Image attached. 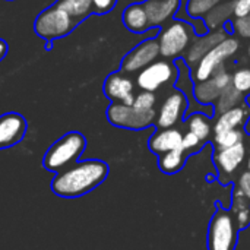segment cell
<instances>
[{
  "label": "cell",
  "instance_id": "6da1fadb",
  "mask_svg": "<svg viewBox=\"0 0 250 250\" xmlns=\"http://www.w3.org/2000/svg\"><path fill=\"white\" fill-rule=\"evenodd\" d=\"M108 164L101 160H85L54 176L51 190L60 198H79L98 188L108 176Z\"/></svg>",
  "mask_w": 250,
  "mask_h": 250
},
{
  "label": "cell",
  "instance_id": "7a4b0ae2",
  "mask_svg": "<svg viewBox=\"0 0 250 250\" xmlns=\"http://www.w3.org/2000/svg\"><path fill=\"white\" fill-rule=\"evenodd\" d=\"M85 148V136L81 132H69L47 149L42 158V167L51 173L59 174L76 164Z\"/></svg>",
  "mask_w": 250,
  "mask_h": 250
},
{
  "label": "cell",
  "instance_id": "3957f363",
  "mask_svg": "<svg viewBox=\"0 0 250 250\" xmlns=\"http://www.w3.org/2000/svg\"><path fill=\"white\" fill-rule=\"evenodd\" d=\"M78 22L63 10L57 3L44 9L34 22V29L38 37L51 42L53 40L63 38L70 34Z\"/></svg>",
  "mask_w": 250,
  "mask_h": 250
},
{
  "label": "cell",
  "instance_id": "277c9868",
  "mask_svg": "<svg viewBox=\"0 0 250 250\" xmlns=\"http://www.w3.org/2000/svg\"><path fill=\"white\" fill-rule=\"evenodd\" d=\"M239 229L230 211L217 205L208 227V250H236Z\"/></svg>",
  "mask_w": 250,
  "mask_h": 250
},
{
  "label": "cell",
  "instance_id": "5b68a950",
  "mask_svg": "<svg viewBox=\"0 0 250 250\" xmlns=\"http://www.w3.org/2000/svg\"><path fill=\"white\" fill-rule=\"evenodd\" d=\"M193 28L186 23L185 21H174L160 34V56L171 59L180 56L186 50H189L192 38H193Z\"/></svg>",
  "mask_w": 250,
  "mask_h": 250
},
{
  "label": "cell",
  "instance_id": "8992f818",
  "mask_svg": "<svg viewBox=\"0 0 250 250\" xmlns=\"http://www.w3.org/2000/svg\"><path fill=\"white\" fill-rule=\"evenodd\" d=\"M107 119L113 126L132 129V130H141L155 123L157 111L155 110L142 111V110L135 108L133 105L113 103L107 108Z\"/></svg>",
  "mask_w": 250,
  "mask_h": 250
},
{
  "label": "cell",
  "instance_id": "52a82bcc",
  "mask_svg": "<svg viewBox=\"0 0 250 250\" xmlns=\"http://www.w3.org/2000/svg\"><path fill=\"white\" fill-rule=\"evenodd\" d=\"M237 50H239V41L236 38L229 37L224 41H221L196 64L193 73V79L196 81V83L208 81L221 66H224L223 63L227 59H230L237 53Z\"/></svg>",
  "mask_w": 250,
  "mask_h": 250
},
{
  "label": "cell",
  "instance_id": "ba28073f",
  "mask_svg": "<svg viewBox=\"0 0 250 250\" xmlns=\"http://www.w3.org/2000/svg\"><path fill=\"white\" fill-rule=\"evenodd\" d=\"M177 69L167 60H155L138 73L136 83L142 91L155 92L176 79Z\"/></svg>",
  "mask_w": 250,
  "mask_h": 250
},
{
  "label": "cell",
  "instance_id": "9c48e42d",
  "mask_svg": "<svg viewBox=\"0 0 250 250\" xmlns=\"http://www.w3.org/2000/svg\"><path fill=\"white\" fill-rule=\"evenodd\" d=\"M160 56V44L157 40L149 38L142 41L138 47H135L130 53L126 54V57L122 62V70L123 72H141L151 63L157 60Z\"/></svg>",
  "mask_w": 250,
  "mask_h": 250
},
{
  "label": "cell",
  "instance_id": "30bf717a",
  "mask_svg": "<svg viewBox=\"0 0 250 250\" xmlns=\"http://www.w3.org/2000/svg\"><path fill=\"white\" fill-rule=\"evenodd\" d=\"M231 85V75L224 66H221L208 81L198 82L195 85L193 94L201 104H211L220 98L224 89Z\"/></svg>",
  "mask_w": 250,
  "mask_h": 250
},
{
  "label": "cell",
  "instance_id": "8fae6325",
  "mask_svg": "<svg viewBox=\"0 0 250 250\" xmlns=\"http://www.w3.org/2000/svg\"><path fill=\"white\" fill-rule=\"evenodd\" d=\"M26 119L15 111L0 116V149H7L18 145L26 135Z\"/></svg>",
  "mask_w": 250,
  "mask_h": 250
},
{
  "label": "cell",
  "instance_id": "7c38bea8",
  "mask_svg": "<svg viewBox=\"0 0 250 250\" xmlns=\"http://www.w3.org/2000/svg\"><path fill=\"white\" fill-rule=\"evenodd\" d=\"M186 108H188V100H186V95L182 91L170 94L164 100V103H163V105H161V108L158 111V116H157V120H155L157 126L160 129L173 127L174 125H177L183 119V116L186 113Z\"/></svg>",
  "mask_w": 250,
  "mask_h": 250
},
{
  "label": "cell",
  "instance_id": "4fadbf2b",
  "mask_svg": "<svg viewBox=\"0 0 250 250\" xmlns=\"http://www.w3.org/2000/svg\"><path fill=\"white\" fill-rule=\"evenodd\" d=\"M133 82L122 73H111L104 82V94L113 101L132 105L135 101Z\"/></svg>",
  "mask_w": 250,
  "mask_h": 250
},
{
  "label": "cell",
  "instance_id": "5bb4252c",
  "mask_svg": "<svg viewBox=\"0 0 250 250\" xmlns=\"http://www.w3.org/2000/svg\"><path fill=\"white\" fill-rule=\"evenodd\" d=\"M245 158H246V146L243 142L226 149H217L214 154V163L221 174V179L234 174L237 168L243 164Z\"/></svg>",
  "mask_w": 250,
  "mask_h": 250
},
{
  "label": "cell",
  "instance_id": "9a60e30c",
  "mask_svg": "<svg viewBox=\"0 0 250 250\" xmlns=\"http://www.w3.org/2000/svg\"><path fill=\"white\" fill-rule=\"evenodd\" d=\"M226 38H227L226 29H215V31L205 34L204 37H199L198 40L192 42V45L189 47L186 53V59H185L186 64L188 66L198 64L212 48H215Z\"/></svg>",
  "mask_w": 250,
  "mask_h": 250
},
{
  "label": "cell",
  "instance_id": "2e32d148",
  "mask_svg": "<svg viewBox=\"0 0 250 250\" xmlns=\"http://www.w3.org/2000/svg\"><path fill=\"white\" fill-rule=\"evenodd\" d=\"M180 6L182 0H146L144 7L148 15L149 26L164 25L179 12Z\"/></svg>",
  "mask_w": 250,
  "mask_h": 250
},
{
  "label": "cell",
  "instance_id": "e0dca14e",
  "mask_svg": "<svg viewBox=\"0 0 250 250\" xmlns=\"http://www.w3.org/2000/svg\"><path fill=\"white\" fill-rule=\"evenodd\" d=\"M182 141H183V133L179 129H174V127L160 129L151 136L148 146L152 154L160 157L173 149H177L182 145Z\"/></svg>",
  "mask_w": 250,
  "mask_h": 250
},
{
  "label": "cell",
  "instance_id": "ac0fdd59",
  "mask_svg": "<svg viewBox=\"0 0 250 250\" xmlns=\"http://www.w3.org/2000/svg\"><path fill=\"white\" fill-rule=\"evenodd\" d=\"M249 117V107L240 104V105L230 108V110L220 114V117L215 122L214 132L220 133V132H227V130H233V129H242V126L246 125Z\"/></svg>",
  "mask_w": 250,
  "mask_h": 250
},
{
  "label": "cell",
  "instance_id": "d6986e66",
  "mask_svg": "<svg viewBox=\"0 0 250 250\" xmlns=\"http://www.w3.org/2000/svg\"><path fill=\"white\" fill-rule=\"evenodd\" d=\"M123 23L125 26L135 32V34H142L149 28V21L148 15L145 12L144 3H133L127 6L123 12Z\"/></svg>",
  "mask_w": 250,
  "mask_h": 250
},
{
  "label": "cell",
  "instance_id": "ffe728a7",
  "mask_svg": "<svg viewBox=\"0 0 250 250\" xmlns=\"http://www.w3.org/2000/svg\"><path fill=\"white\" fill-rule=\"evenodd\" d=\"M188 160V151L182 148V145L177 149H173L167 154H163L158 157V167L166 174H176L179 173Z\"/></svg>",
  "mask_w": 250,
  "mask_h": 250
},
{
  "label": "cell",
  "instance_id": "44dd1931",
  "mask_svg": "<svg viewBox=\"0 0 250 250\" xmlns=\"http://www.w3.org/2000/svg\"><path fill=\"white\" fill-rule=\"evenodd\" d=\"M231 215L239 230H243L250 226V201L242 195L237 189L233 193V205H231Z\"/></svg>",
  "mask_w": 250,
  "mask_h": 250
},
{
  "label": "cell",
  "instance_id": "7402d4cb",
  "mask_svg": "<svg viewBox=\"0 0 250 250\" xmlns=\"http://www.w3.org/2000/svg\"><path fill=\"white\" fill-rule=\"evenodd\" d=\"M233 15V0L230 1H221L218 6H215L207 16H205V23L208 29H220Z\"/></svg>",
  "mask_w": 250,
  "mask_h": 250
},
{
  "label": "cell",
  "instance_id": "603a6c76",
  "mask_svg": "<svg viewBox=\"0 0 250 250\" xmlns=\"http://www.w3.org/2000/svg\"><path fill=\"white\" fill-rule=\"evenodd\" d=\"M186 127H188V132L198 136L202 142H207L212 132L209 119L202 113H193L192 116H189L186 120Z\"/></svg>",
  "mask_w": 250,
  "mask_h": 250
},
{
  "label": "cell",
  "instance_id": "cb8c5ba5",
  "mask_svg": "<svg viewBox=\"0 0 250 250\" xmlns=\"http://www.w3.org/2000/svg\"><path fill=\"white\" fill-rule=\"evenodd\" d=\"M57 4L75 21L83 19L92 12V0H59Z\"/></svg>",
  "mask_w": 250,
  "mask_h": 250
},
{
  "label": "cell",
  "instance_id": "d4e9b609",
  "mask_svg": "<svg viewBox=\"0 0 250 250\" xmlns=\"http://www.w3.org/2000/svg\"><path fill=\"white\" fill-rule=\"evenodd\" d=\"M243 139H245V132L242 129L220 132V133H215L214 136V146L215 149H226V148H230L243 142Z\"/></svg>",
  "mask_w": 250,
  "mask_h": 250
},
{
  "label": "cell",
  "instance_id": "484cf974",
  "mask_svg": "<svg viewBox=\"0 0 250 250\" xmlns=\"http://www.w3.org/2000/svg\"><path fill=\"white\" fill-rule=\"evenodd\" d=\"M242 101H243V94H240L233 85H230L220 95L218 103H217V110L220 113H224V111H227L230 108H234V107L240 105Z\"/></svg>",
  "mask_w": 250,
  "mask_h": 250
},
{
  "label": "cell",
  "instance_id": "4316f807",
  "mask_svg": "<svg viewBox=\"0 0 250 250\" xmlns=\"http://www.w3.org/2000/svg\"><path fill=\"white\" fill-rule=\"evenodd\" d=\"M223 0H188L186 10L190 18H204Z\"/></svg>",
  "mask_w": 250,
  "mask_h": 250
},
{
  "label": "cell",
  "instance_id": "83f0119b",
  "mask_svg": "<svg viewBox=\"0 0 250 250\" xmlns=\"http://www.w3.org/2000/svg\"><path fill=\"white\" fill-rule=\"evenodd\" d=\"M231 85L243 95L250 94V69L243 67L231 75Z\"/></svg>",
  "mask_w": 250,
  "mask_h": 250
},
{
  "label": "cell",
  "instance_id": "f1b7e54d",
  "mask_svg": "<svg viewBox=\"0 0 250 250\" xmlns=\"http://www.w3.org/2000/svg\"><path fill=\"white\" fill-rule=\"evenodd\" d=\"M155 101H157V97H155L154 92L142 91L141 94L135 95V101H133L132 105H133L135 108H138V110L149 111V110H154Z\"/></svg>",
  "mask_w": 250,
  "mask_h": 250
},
{
  "label": "cell",
  "instance_id": "f546056e",
  "mask_svg": "<svg viewBox=\"0 0 250 250\" xmlns=\"http://www.w3.org/2000/svg\"><path fill=\"white\" fill-rule=\"evenodd\" d=\"M202 141L198 138V136H195L193 133H190V132H188L186 135H183V141H182V148L183 149H186L188 151V154H195V152H198L201 148H202Z\"/></svg>",
  "mask_w": 250,
  "mask_h": 250
},
{
  "label": "cell",
  "instance_id": "4dcf8cb0",
  "mask_svg": "<svg viewBox=\"0 0 250 250\" xmlns=\"http://www.w3.org/2000/svg\"><path fill=\"white\" fill-rule=\"evenodd\" d=\"M233 29L243 38H250V15L245 18H236L233 22Z\"/></svg>",
  "mask_w": 250,
  "mask_h": 250
},
{
  "label": "cell",
  "instance_id": "1f68e13d",
  "mask_svg": "<svg viewBox=\"0 0 250 250\" xmlns=\"http://www.w3.org/2000/svg\"><path fill=\"white\" fill-rule=\"evenodd\" d=\"M233 15L236 18L250 15V0H233Z\"/></svg>",
  "mask_w": 250,
  "mask_h": 250
},
{
  "label": "cell",
  "instance_id": "d6a6232c",
  "mask_svg": "<svg viewBox=\"0 0 250 250\" xmlns=\"http://www.w3.org/2000/svg\"><path fill=\"white\" fill-rule=\"evenodd\" d=\"M237 190L250 201V170H246L245 173H242V176L237 182Z\"/></svg>",
  "mask_w": 250,
  "mask_h": 250
},
{
  "label": "cell",
  "instance_id": "836d02e7",
  "mask_svg": "<svg viewBox=\"0 0 250 250\" xmlns=\"http://www.w3.org/2000/svg\"><path fill=\"white\" fill-rule=\"evenodd\" d=\"M116 0H92V9L94 12L103 15V13H107L113 9Z\"/></svg>",
  "mask_w": 250,
  "mask_h": 250
},
{
  "label": "cell",
  "instance_id": "e575fe53",
  "mask_svg": "<svg viewBox=\"0 0 250 250\" xmlns=\"http://www.w3.org/2000/svg\"><path fill=\"white\" fill-rule=\"evenodd\" d=\"M6 54H7V42L0 38V62L6 57Z\"/></svg>",
  "mask_w": 250,
  "mask_h": 250
},
{
  "label": "cell",
  "instance_id": "d590c367",
  "mask_svg": "<svg viewBox=\"0 0 250 250\" xmlns=\"http://www.w3.org/2000/svg\"><path fill=\"white\" fill-rule=\"evenodd\" d=\"M248 167H249V170H250V157H249V161H248Z\"/></svg>",
  "mask_w": 250,
  "mask_h": 250
},
{
  "label": "cell",
  "instance_id": "8d00e7d4",
  "mask_svg": "<svg viewBox=\"0 0 250 250\" xmlns=\"http://www.w3.org/2000/svg\"><path fill=\"white\" fill-rule=\"evenodd\" d=\"M248 54H249V57H250V45H249V48H248Z\"/></svg>",
  "mask_w": 250,
  "mask_h": 250
},
{
  "label": "cell",
  "instance_id": "74e56055",
  "mask_svg": "<svg viewBox=\"0 0 250 250\" xmlns=\"http://www.w3.org/2000/svg\"><path fill=\"white\" fill-rule=\"evenodd\" d=\"M248 103H249V105H250V94H249V98H248Z\"/></svg>",
  "mask_w": 250,
  "mask_h": 250
},
{
  "label": "cell",
  "instance_id": "f35d334b",
  "mask_svg": "<svg viewBox=\"0 0 250 250\" xmlns=\"http://www.w3.org/2000/svg\"><path fill=\"white\" fill-rule=\"evenodd\" d=\"M6 1H13V0H6Z\"/></svg>",
  "mask_w": 250,
  "mask_h": 250
}]
</instances>
